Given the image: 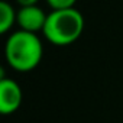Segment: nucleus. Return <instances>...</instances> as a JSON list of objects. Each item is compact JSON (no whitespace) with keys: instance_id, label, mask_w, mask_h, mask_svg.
<instances>
[{"instance_id":"0eeeda50","label":"nucleus","mask_w":123,"mask_h":123,"mask_svg":"<svg viewBox=\"0 0 123 123\" xmlns=\"http://www.w3.org/2000/svg\"><path fill=\"white\" fill-rule=\"evenodd\" d=\"M16 3L20 7H28V6H36L38 0H16Z\"/></svg>"},{"instance_id":"39448f33","label":"nucleus","mask_w":123,"mask_h":123,"mask_svg":"<svg viewBox=\"0 0 123 123\" xmlns=\"http://www.w3.org/2000/svg\"><path fill=\"white\" fill-rule=\"evenodd\" d=\"M18 22V12L15 7L6 2L0 0V33L9 32Z\"/></svg>"},{"instance_id":"20e7f679","label":"nucleus","mask_w":123,"mask_h":123,"mask_svg":"<svg viewBox=\"0 0 123 123\" xmlns=\"http://www.w3.org/2000/svg\"><path fill=\"white\" fill-rule=\"evenodd\" d=\"M48 15L39 7V6H28V7H20L18 10V22L16 25L19 26L20 31L38 33L42 32L46 23Z\"/></svg>"},{"instance_id":"f257e3e1","label":"nucleus","mask_w":123,"mask_h":123,"mask_svg":"<svg viewBox=\"0 0 123 123\" xmlns=\"http://www.w3.org/2000/svg\"><path fill=\"white\" fill-rule=\"evenodd\" d=\"M43 55V46L38 33L26 31H15L6 41L5 58L7 64L20 73H28L36 68Z\"/></svg>"},{"instance_id":"f03ea898","label":"nucleus","mask_w":123,"mask_h":123,"mask_svg":"<svg viewBox=\"0 0 123 123\" xmlns=\"http://www.w3.org/2000/svg\"><path fill=\"white\" fill-rule=\"evenodd\" d=\"M84 31V16L75 7L65 10H52L48 13L42 31L46 41L56 46L74 43Z\"/></svg>"},{"instance_id":"423d86ee","label":"nucleus","mask_w":123,"mask_h":123,"mask_svg":"<svg viewBox=\"0 0 123 123\" xmlns=\"http://www.w3.org/2000/svg\"><path fill=\"white\" fill-rule=\"evenodd\" d=\"M52 10H65L75 7L77 0H46Z\"/></svg>"},{"instance_id":"7ed1b4c3","label":"nucleus","mask_w":123,"mask_h":123,"mask_svg":"<svg viewBox=\"0 0 123 123\" xmlns=\"http://www.w3.org/2000/svg\"><path fill=\"white\" fill-rule=\"evenodd\" d=\"M23 100L20 86L12 78L0 80V113L7 116L15 113Z\"/></svg>"}]
</instances>
